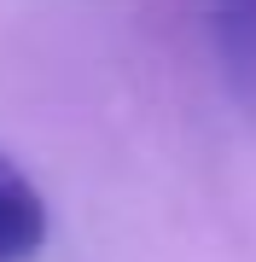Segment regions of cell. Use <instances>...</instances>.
Here are the masks:
<instances>
[{"label": "cell", "instance_id": "cell-2", "mask_svg": "<svg viewBox=\"0 0 256 262\" xmlns=\"http://www.w3.org/2000/svg\"><path fill=\"white\" fill-rule=\"evenodd\" d=\"M216 35L233 70H256V0H216Z\"/></svg>", "mask_w": 256, "mask_h": 262}, {"label": "cell", "instance_id": "cell-1", "mask_svg": "<svg viewBox=\"0 0 256 262\" xmlns=\"http://www.w3.org/2000/svg\"><path fill=\"white\" fill-rule=\"evenodd\" d=\"M47 245V198L0 146V262H35Z\"/></svg>", "mask_w": 256, "mask_h": 262}]
</instances>
